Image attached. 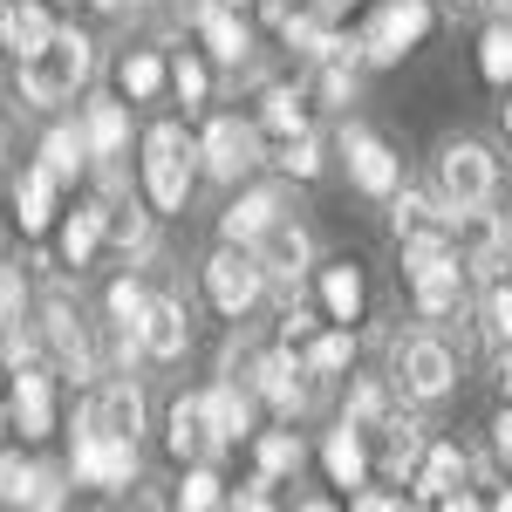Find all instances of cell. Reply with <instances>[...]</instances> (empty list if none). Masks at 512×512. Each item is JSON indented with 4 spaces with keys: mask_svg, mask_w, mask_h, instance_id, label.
I'll return each mask as SVG.
<instances>
[{
    "mask_svg": "<svg viewBox=\"0 0 512 512\" xmlns=\"http://www.w3.org/2000/svg\"><path fill=\"white\" fill-rule=\"evenodd\" d=\"M89 76H96V41L82 35V28H55L35 55H21V96H28L35 110L76 103Z\"/></svg>",
    "mask_w": 512,
    "mask_h": 512,
    "instance_id": "6da1fadb",
    "label": "cell"
},
{
    "mask_svg": "<svg viewBox=\"0 0 512 512\" xmlns=\"http://www.w3.org/2000/svg\"><path fill=\"white\" fill-rule=\"evenodd\" d=\"M198 185V137L178 117H164L144 130V205L151 212H185V198Z\"/></svg>",
    "mask_w": 512,
    "mask_h": 512,
    "instance_id": "7a4b0ae2",
    "label": "cell"
},
{
    "mask_svg": "<svg viewBox=\"0 0 512 512\" xmlns=\"http://www.w3.org/2000/svg\"><path fill=\"white\" fill-rule=\"evenodd\" d=\"M69 478L96 485V492H123L137 485V437L103 431L89 410H76V451H69Z\"/></svg>",
    "mask_w": 512,
    "mask_h": 512,
    "instance_id": "3957f363",
    "label": "cell"
},
{
    "mask_svg": "<svg viewBox=\"0 0 512 512\" xmlns=\"http://www.w3.org/2000/svg\"><path fill=\"white\" fill-rule=\"evenodd\" d=\"M390 383L424 410V403H437V396H451V383H458V355H451L444 335H403V342L390 349Z\"/></svg>",
    "mask_w": 512,
    "mask_h": 512,
    "instance_id": "277c9868",
    "label": "cell"
},
{
    "mask_svg": "<svg viewBox=\"0 0 512 512\" xmlns=\"http://www.w3.org/2000/svg\"><path fill=\"white\" fill-rule=\"evenodd\" d=\"M260 164H267V137H260L253 117H212L198 130V171H205V178L239 185V178L260 171Z\"/></svg>",
    "mask_w": 512,
    "mask_h": 512,
    "instance_id": "5b68a950",
    "label": "cell"
},
{
    "mask_svg": "<svg viewBox=\"0 0 512 512\" xmlns=\"http://www.w3.org/2000/svg\"><path fill=\"white\" fill-rule=\"evenodd\" d=\"M437 198L451 205V212H472V205H492L499 198V158L472 144V137H451L444 151H437Z\"/></svg>",
    "mask_w": 512,
    "mask_h": 512,
    "instance_id": "8992f818",
    "label": "cell"
},
{
    "mask_svg": "<svg viewBox=\"0 0 512 512\" xmlns=\"http://www.w3.org/2000/svg\"><path fill=\"white\" fill-rule=\"evenodd\" d=\"M424 35H431V0H383V7L355 28L369 69H396V62H403Z\"/></svg>",
    "mask_w": 512,
    "mask_h": 512,
    "instance_id": "52a82bcc",
    "label": "cell"
},
{
    "mask_svg": "<svg viewBox=\"0 0 512 512\" xmlns=\"http://www.w3.org/2000/svg\"><path fill=\"white\" fill-rule=\"evenodd\" d=\"M205 294H212V308H219L226 321L253 315V308H260V294H267V267H260V253L226 239V246L205 260Z\"/></svg>",
    "mask_w": 512,
    "mask_h": 512,
    "instance_id": "ba28073f",
    "label": "cell"
},
{
    "mask_svg": "<svg viewBox=\"0 0 512 512\" xmlns=\"http://www.w3.org/2000/svg\"><path fill=\"white\" fill-rule=\"evenodd\" d=\"M451 246H458V260H465V274H472V280L512 274V226L492 212V205L458 212V219H451Z\"/></svg>",
    "mask_w": 512,
    "mask_h": 512,
    "instance_id": "9c48e42d",
    "label": "cell"
},
{
    "mask_svg": "<svg viewBox=\"0 0 512 512\" xmlns=\"http://www.w3.org/2000/svg\"><path fill=\"white\" fill-rule=\"evenodd\" d=\"M41 342H48V355H55L62 376H76V383L96 376V342H89V328H82L69 287H48V294H41Z\"/></svg>",
    "mask_w": 512,
    "mask_h": 512,
    "instance_id": "30bf717a",
    "label": "cell"
},
{
    "mask_svg": "<svg viewBox=\"0 0 512 512\" xmlns=\"http://www.w3.org/2000/svg\"><path fill=\"white\" fill-rule=\"evenodd\" d=\"M315 390L321 383L301 369V349H287V342H274V349L260 355V369H253V396H260L274 417H287V424L315 410Z\"/></svg>",
    "mask_w": 512,
    "mask_h": 512,
    "instance_id": "8fae6325",
    "label": "cell"
},
{
    "mask_svg": "<svg viewBox=\"0 0 512 512\" xmlns=\"http://www.w3.org/2000/svg\"><path fill=\"white\" fill-rule=\"evenodd\" d=\"M342 164H349V185L369 198H390L403 185V158L369 130V123H342Z\"/></svg>",
    "mask_w": 512,
    "mask_h": 512,
    "instance_id": "7c38bea8",
    "label": "cell"
},
{
    "mask_svg": "<svg viewBox=\"0 0 512 512\" xmlns=\"http://www.w3.org/2000/svg\"><path fill=\"white\" fill-rule=\"evenodd\" d=\"M465 451L458 444H444V437H431L424 444V458H417V472H410V485H417V499L424 506H444V512H465L472 506V492H465Z\"/></svg>",
    "mask_w": 512,
    "mask_h": 512,
    "instance_id": "4fadbf2b",
    "label": "cell"
},
{
    "mask_svg": "<svg viewBox=\"0 0 512 512\" xmlns=\"http://www.w3.org/2000/svg\"><path fill=\"white\" fill-rule=\"evenodd\" d=\"M253 253H260V267H267V287H287V294L315 274V239H308V226H294V219L267 226Z\"/></svg>",
    "mask_w": 512,
    "mask_h": 512,
    "instance_id": "5bb4252c",
    "label": "cell"
},
{
    "mask_svg": "<svg viewBox=\"0 0 512 512\" xmlns=\"http://www.w3.org/2000/svg\"><path fill=\"white\" fill-rule=\"evenodd\" d=\"M7 424L28 437V444H41V437L55 431V376H48L41 362L14 369V390H7Z\"/></svg>",
    "mask_w": 512,
    "mask_h": 512,
    "instance_id": "9a60e30c",
    "label": "cell"
},
{
    "mask_svg": "<svg viewBox=\"0 0 512 512\" xmlns=\"http://www.w3.org/2000/svg\"><path fill=\"white\" fill-rule=\"evenodd\" d=\"M410 280V301H417V315L424 321H444V315H458L465 308V260L451 253V260H431V267H417V274H403Z\"/></svg>",
    "mask_w": 512,
    "mask_h": 512,
    "instance_id": "2e32d148",
    "label": "cell"
},
{
    "mask_svg": "<svg viewBox=\"0 0 512 512\" xmlns=\"http://www.w3.org/2000/svg\"><path fill=\"white\" fill-rule=\"evenodd\" d=\"M192 28H198L205 55H212L219 69H239V62L253 55V21H246V7H226V0H212V7L198 14Z\"/></svg>",
    "mask_w": 512,
    "mask_h": 512,
    "instance_id": "e0dca14e",
    "label": "cell"
},
{
    "mask_svg": "<svg viewBox=\"0 0 512 512\" xmlns=\"http://www.w3.org/2000/svg\"><path fill=\"white\" fill-rule=\"evenodd\" d=\"M164 451H171L178 465H198V458H212V451H219L212 417H205V390H198V396H178V403L164 410Z\"/></svg>",
    "mask_w": 512,
    "mask_h": 512,
    "instance_id": "ac0fdd59",
    "label": "cell"
},
{
    "mask_svg": "<svg viewBox=\"0 0 512 512\" xmlns=\"http://www.w3.org/2000/svg\"><path fill=\"white\" fill-rule=\"evenodd\" d=\"M280 212H287L280 185H253V192H239L233 205L219 212V239H233V246H260V233L280 226Z\"/></svg>",
    "mask_w": 512,
    "mask_h": 512,
    "instance_id": "d6986e66",
    "label": "cell"
},
{
    "mask_svg": "<svg viewBox=\"0 0 512 512\" xmlns=\"http://www.w3.org/2000/svg\"><path fill=\"white\" fill-rule=\"evenodd\" d=\"M315 301H321L328 321L355 328L362 308H369V280H362V267H355V260H328V267H315Z\"/></svg>",
    "mask_w": 512,
    "mask_h": 512,
    "instance_id": "ffe728a7",
    "label": "cell"
},
{
    "mask_svg": "<svg viewBox=\"0 0 512 512\" xmlns=\"http://www.w3.org/2000/svg\"><path fill=\"white\" fill-rule=\"evenodd\" d=\"M253 403H260V396L246 390V383H233V376L205 390V417H212V437H219V451H226V444H253V431H260Z\"/></svg>",
    "mask_w": 512,
    "mask_h": 512,
    "instance_id": "44dd1931",
    "label": "cell"
},
{
    "mask_svg": "<svg viewBox=\"0 0 512 512\" xmlns=\"http://www.w3.org/2000/svg\"><path fill=\"white\" fill-rule=\"evenodd\" d=\"M321 465H328V478H335L342 492H362V485H369V472H376V458H369V437H362L349 417H342L335 431L321 437Z\"/></svg>",
    "mask_w": 512,
    "mask_h": 512,
    "instance_id": "7402d4cb",
    "label": "cell"
},
{
    "mask_svg": "<svg viewBox=\"0 0 512 512\" xmlns=\"http://www.w3.org/2000/svg\"><path fill=\"white\" fill-rule=\"evenodd\" d=\"M82 410H89L103 431H117V437H137V431H144V390H137L130 376H110V383H96Z\"/></svg>",
    "mask_w": 512,
    "mask_h": 512,
    "instance_id": "603a6c76",
    "label": "cell"
},
{
    "mask_svg": "<svg viewBox=\"0 0 512 512\" xmlns=\"http://www.w3.org/2000/svg\"><path fill=\"white\" fill-rule=\"evenodd\" d=\"M403 403H410V396L396 390L390 376H355V383H349V410H342V417H349L362 437H376L396 410H403Z\"/></svg>",
    "mask_w": 512,
    "mask_h": 512,
    "instance_id": "cb8c5ba5",
    "label": "cell"
},
{
    "mask_svg": "<svg viewBox=\"0 0 512 512\" xmlns=\"http://www.w3.org/2000/svg\"><path fill=\"white\" fill-rule=\"evenodd\" d=\"M185 342H192V315H185V301L151 294V315H144V355H151V362H178Z\"/></svg>",
    "mask_w": 512,
    "mask_h": 512,
    "instance_id": "d4e9b609",
    "label": "cell"
},
{
    "mask_svg": "<svg viewBox=\"0 0 512 512\" xmlns=\"http://www.w3.org/2000/svg\"><path fill=\"white\" fill-rule=\"evenodd\" d=\"M82 144H89V158H123L130 151V103L123 96H103V103H89L82 110Z\"/></svg>",
    "mask_w": 512,
    "mask_h": 512,
    "instance_id": "484cf974",
    "label": "cell"
},
{
    "mask_svg": "<svg viewBox=\"0 0 512 512\" xmlns=\"http://www.w3.org/2000/svg\"><path fill=\"white\" fill-rule=\"evenodd\" d=\"M151 219H158V212H144L137 198L110 192L103 198V246H117V253H151Z\"/></svg>",
    "mask_w": 512,
    "mask_h": 512,
    "instance_id": "4316f807",
    "label": "cell"
},
{
    "mask_svg": "<svg viewBox=\"0 0 512 512\" xmlns=\"http://www.w3.org/2000/svg\"><path fill=\"white\" fill-rule=\"evenodd\" d=\"M301 465H308V444H301V431L287 417H280L274 431H253V472H267L280 485V478H294Z\"/></svg>",
    "mask_w": 512,
    "mask_h": 512,
    "instance_id": "83f0119b",
    "label": "cell"
},
{
    "mask_svg": "<svg viewBox=\"0 0 512 512\" xmlns=\"http://www.w3.org/2000/svg\"><path fill=\"white\" fill-rule=\"evenodd\" d=\"M253 123H260V137H267V144L287 137V130H301V123H308V89H301V82H267Z\"/></svg>",
    "mask_w": 512,
    "mask_h": 512,
    "instance_id": "f1b7e54d",
    "label": "cell"
},
{
    "mask_svg": "<svg viewBox=\"0 0 512 512\" xmlns=\"http://www.w3.org/2000/svg\"><path fill=\"white\" fill-rule=\"evenodd\" d=\"M117 89H123V103H158L164 89H171V62H164L158 48H130L117 62Z\"/></svg>",
    "mask_w": 512,
    "mask_h": 512,
    "instance_id": "f546056e",
    "label": "cell"
},
{
    "mask_svg": "<svg viewBox=\"0 0 512 512\" xmlns=\"http://www.w3.org/2000/svg\"><path fill=\"white\" fill-rule=\"evenodd\" d=\"M349 362H355V335L342 328V321H328V328H315V335L301 342V369H308L315 383H335Z\"/></svg>",
    "mask_w": 512,
    "mask_h": 512,
    "instance_id": "4dcf8cb0",
    "label": "cell"
},
{
    "mask_svg": "<svg viewBox=\"0 0 512 512\" xmlns=\"http://www.w3.org/2000/svg\"><path fill=\"white\" fill-rule=\"evenodd\" d=\"M89 144H82V123H55L48 137H41V171L55 178V185H76L82 171H89Z\"/></svg>",
    "mask_w": 512,
    "mask_h": 512,
    "instance_id": "1f68e13d",
    "label": "cell"
},
{
    "mask_svg": "<svg viewBox=\"0 0 512 512\" xmlns=\"http://www.w3.org/2000/svg\"><path fill=\"white\" fill-rule=\"evenodd\" d=\"M267 164H280L287 178H321V164H328V144H321L315 123H301V130H287L267 144Z\"/></svg>",
    "mask_w": 512,
    "mask_h": 512,
    "instance_id": "d6a6232c",
    "label": "cell"
},
{
    "mask_svg": "<svg viewBox=\"0 0 512 512\" xmlns=\"http://www.w3.org/2000/svg\"><path fill=\"white\" fill-rule=\"evenodd\" d=\"M62 267H89L96 253H103V198H89V205H76L69 219H62Z\"/></svg>",
    "mask_w": 512,
    "mask_h": 512,
    "instance_id": "836d02e7",
    "label": "cell"
},
{
    "mask_svg": "<svg viewBox=\"0 0 512 512\" xmlns=\"http://www.w3.org/2000/svg\"><path fill=\"white\" fill-rule=\"evenodd\" d=\"M14 212H21V233H48L55 226V178L41 164L14 178Z\"/></svg>",
    "mask_w": 512,
    "mask_h": 512,
    "instance_id": "e575fe53",
    "label": "cell"
},
{
    "mask_svg": "<svg viewBox=\"0 0 512 512\" xmlns=\"http://www.w3.org/2000/svg\"><path fill=\"white\" fill-rule=\"evenodd\" d=\"M478 76L492 82V89H512V21L506 14L478 35Z\"/></svg>",
    "mask_w": 512,
    "mask_h": 512,
    "instance_id": "d590c367",
    "label": "cell"
},
{
    "mask_svg": "<svg viewBox=\"0 0 512 512\" xmlns=\"http://www.w3.org/2000/svg\"><path fill=\"white\" fill-rule=\"evenodd\" d=\"M178 506H185V512L226 506V478H219V465H212V458H198V465H185V478H178Z\"/></svg>",
    "mask_w": 512,
    "mask_h": 512,
    "instance_id": "8d00e7d4",
    "label": "cell"
},
{
    "mask_svg": "<svg viewBox=\"0 0 512 512\" xmlns=\"http://www.w3.org/2000/svg\"><path fill=\"white\" fill-rule=\"evenodd\" d=\"M171 96H178L185 110H205V96H212V62L185 48V55L171 62Z\"/></svg>",
    "mask_w": 512,
    "mask_h": 512,
    "instance_id": "74e56055",
    "label": "cell"
},
{
    "mask_svg": "<svg viewBox=\"0 0 512 512\" xmlns=\"http://www.w3.org/2000/svg\"><path fill=\"white\" fill-rule=\"evenodd\" d=\"M55 28H62V21H55L41 0H14V55H35Z\"/></svg>",
    "mask_w": 512,
    "mask_h": 512,
    "instance_id": "f35d334b",
    "label": "cell"
},
{
    "mask_svg": "<svg viewBox=\"0 0 512 512\" xmlns=\"http://www.w3.org/2000/svg\"><path fill=\"white\" fill-rule=\"evenodd\" d=\"M144 315H151V294H144V287H137L130 274L110 280V328H130V335H144Z\"/></svg>",
    "mask_w": 512,
    "mask_h": 512,
    "instance_id": "ab89813d",
    "label": "cell"
},
{
    "mask_svg": "<svg viewBox=\"0 0 512 512\" xmlns=\"http://www.w3.org/2000/svg\"><path fill=\"white\" fill-rule=\"evenodd\" d=\"M315 69H321V76H315V96L328 103V110H349L355 89H362V76H355L362 62H315Z\"/></svg>",
    "mask_w": 512,
    "mask_h": 512,
    "instance_id": "60d3db41",
    "label": "cell"
},
{
    "mask_svg": "<svg viewBox=\"0 0 512 512\" xmlns=\"http://www.w3.org/2000/svg\"><path fill=\"white\" fill-rule=\"evenodd\" d=\"M35 499V465L21 451H0V506H28Z\"/></svg>",
    "mask_w": 512,
    "mask_h": 512,
    "instance_id": "b9f144b4",
    "label": "cell"
},
{
    "mask_svg": "<svg viewBox=\"0 0 512 512\" xmlns=\"http://www.w3.org/2000/svg\"><path fill=\"white\" fill-rule=\"evenodd\" d=\"M485 335H492V342H506L512 335V274H499V280H485Z\"/></svg>",
    "mask_w": 512,
    "mask_h": 512,
    "instance_id": "7bdbcfd3",
    "label": "cell"
},
{
    "mask_svg": "<svg viewBox=\"0 0 512 512\" xmlns=\"http://www.w3.org/2000/svg\"><path fill=\"white\" fill-rule=\"evenodd\" d=\"M321 321H328V315H321V301H315V308H301V301H287V315H280V342H287V349H301V342L315 335Z\"/></svg>",
    "mask_w": 512,
    "mask_h": 512,
    "instance_id": "ee69618b",
    "label": "cell"
},
{
    "mask_svg": "<svg viewBox=\"0 0 512 512\" xmlns=\"http://www.w3.org/2000/svg\"><path fill=\"white\" fill-rule=\"evenodd\" d=\"M62 478H69V472H55V465H35V499H28V506H35V512H55L62 499H69V485H62Z\"/></svg>",
    "mask_w": 512,
    "mask_h": 512,
    "instance_id": "f6af8a7d",
    "label": "cell"
},
{
    "mask_svg": "<svg viewBox=\"0 0 512 512\" xmlns=\"http://www.w3.org/2000/svg\"><path fill=\"white\" fill-rule=\"evenodd\" d=\"M21 308H28V280L14 274V267H0V328L21 321Z\"/></svg>",
    "mask_w": 512,
    "mask_h": 512,
    "instance_id": "bcb514c9",
    "label": "cell"
},
{
    "mask_svg": "<svg viewBox=\"0 0 512 512\" xmlns=\"http://www.w3.org/2000/svg\"><path fill=\"white\" fill-rule=\"evenodd\" d=\"M267 485H274V478H267V472H253L246 485H233V492H226V506H239V512H260V506H274V492H267Z\"/></svg>",
    "mask_w": 512,
    "mask_h": 512,
    "instance_id": "7dc6e473",
    "label": "cell"
},
{
    "mask_svg": "<svg viewBox=\"0 0 512 512\" xmlns=\"http://www.w3.org/2000/svg\"><path fill=\"white\" fill-rule=\"evenodd\" d=\"M349 506H362V512H390V506H403L396 492H349Z\"/></svg>",
    "mask_w": 512,
    "mask_h": 512,
    "instance_id": "c3c4849f",
    "label": "cell"
},
{
    "mask_svg": "<svg viewBox=\"0 0 512 512\" xmlns=\"http://www.w3.org/2000/svg\"><path fill=\"white\" fill-rule=\"evenodd\" d=\"M0 48H14V0H0Z\"/></svg>",
    "mask_w": 512,
    "mask_h": 512,
    "instance_id": "681fc988",
    "label": "cell"
},
{
    "mask_svg": "<svg viewBox=\"0 0 512 512\" xmlns=\"http://www.w3.org/2000/svg\"><path fill=\"white\" fill-rule=\"evenodd\" d=\"M321 7H328V14H349V7H355V0H321Z\"/></svg>",
    "mask_w": 512,
    "mask_h": 512,
    "instance_id": "f907efd6",
    "label": "cell"
},
{
    "mask_svg": "<svg viewBox=\"0 0 512 512\" xmlns=\"http://www.w3.org/2000/svg\"><path fill=\"white\" fill-rule=\"evenodd\" d=\"M492 7H499V14H506V21H512V0H492Z\"/></svg>",
    "mask_w": 512,
    "mask_h": 512,
    "instance_id": "816d5d0a",
    "label": "cell"
},
{
    "mask_svg": "<svg viewBox=\"0 0 512 512\" xmlns=\"http://www.w3.org/2000/svg\"><path fill=\"white\" fill-rule=\"evenodd\" d=\"M0 431H14V424H7V403H0Z\"/></svg>",
    "mask_w": 512,
    "mask_h": 512,
    "instance_id": "f5cc1de1",
    "label": "cell"
},
{
    "mask_svg": "<svg viewBox=\"0 0 512 512\" xmlns=\"http://www.w3.org/2000/svg\"><path fill=\"white\" fill-rule=\"evenodd\" d=\"M226 7H260V0H226Z\"/></svg>",
    "mask_w": 512,
    "mask_h": 512,
    "instance_id": "db71d44e",
    "label": "cell"
},
{
    "mask_svg": "<svg viewBox=\"0 0 512 512\" xmlns=\"http://www.w3.org/2000/svg\"><path fill=\"white\" fill-rule=\"evenodd\" d=\"M0 158H7V130H0Z\"/></svg>",
    "mask_w": 512,
    "mask_h": 512,
    "instance_id": "11a10c76",
    "label": "cell"
},
{
    "mask_svg": "<svg viewBox=\"0 0 512 512\" xmlns=\"http://www.w3.org/2000/svg\"><path fill=\"white\" fill-rule=\"evenodd\" d=\"M451 7H478V0H451Z\"/></svg>",
    "mask_w": 512,
    "mask_h": 512,
    "instance_id": "9f6ffc18",
    "label": "cell"
},
{
    "mask_svg": "<svg viewBox=\"0 0 512 512\" xmlns=\"http://www.w3.org/2000/svg\"><path fill=\"white\" fill-rule=\"evenodd\" d=\"M0 246H7V226H0Z\"/></svg>",
    "mask_w": 512,
    "mask_h": 512,
    "instance_id": "6f0895ef",
    "label": "cell"
},
{
    "mask_svg": "<svg viewBox=\"0 0 512 512\" xmlns=\"http://www.w3.org/2000/svg\"><path fill=\"white\" fill-rule=\"evenodd\" d=\"M62 7H69V0H62Z\"/></svg>",
    "mask_w": 512,
    "mask_h": 512,
    "instance_id": "680465c9",
    "label": "cell"
},
{
    "mask_svg": "<svg viewBox=\"0 0 512 512\" xmlns=\"http://www.w3.org/2000/svg\"><path fill=\"white\" fill-rule=\"evenodd\" d=\"M506 226H512V219H506Z\"/></svg>",
    "mask_w": 512,
    "mask_h": 512,
    "instance_id": "91938a15",
    "label": "cell"
}]
</instances>
